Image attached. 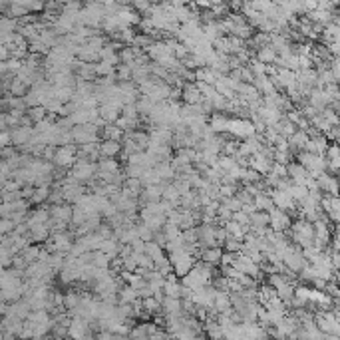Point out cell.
Instances as JSON below:
<instances>
[{
  "instance_id": "cell-39",
  "label": "cell",
  "mask_w": 340,
  "mask_h": 340,
  "mask_svg": "<svg viewBox=\"0 0 340 340\" xmlns=\"http://www.w3.org/2000/svg\"><path fill=\"white\" fill-rule=\"evenodd\" d=\"M131 76H133L131 66H127V64H119V66L115 68V78H117V82H133V80H131Z\"/></svg>"
},
{
  "instance_id": "cell-10",
  "label": "cell",
  "mask_w": 340,
  "mask_h": 340,
  "mask_svg": "<svg viewBox=\"0 0 340 340\" xmlns=\"http://www.w3.org/2000/svg\"><path fill=\"white\" fill-rule=\"evenodd\" d=\"M163 189H165V185H149V187H145L143 193H141V197H139L141 207H143V205H149V203H159V201H163Z\"/></svg>"
},
{
  "instance_id": "cell-4",
  "label": "cell",
  "mask_w": 340,
  "mask_h": 340,
  "mask_svg": "<svg viewBox=\"0 0 340 340\" xmlns=\"http://www.w3.org/2000/svg\"><path fill=\"white\" fill-rule=\"evenodd\" d=\"M68 173H70L78 183L90 185L92 181L98 179V163H92V161H88V159H78L76 165L68 171Z\"/></svg>"
},
{
  "instance_id": "cell-28",
  "label": "cell",
  "mask_w": 340,
  "mask_h": 340,
  "mask_svg": "<svg viewBox=\"0 0 340 340\" xmlns=\"http://www.w3.org/2000/svg\"><path fill=\"white\" fill-rule=\"evenodd\" d=\"M253 205H255V209H257V211H265V213H271V211L275 209L273 197H271V195H267V193L257 195V197H255V201H253Z\"/></svg>"
},
{
  "instance_id": "cell-40",
  "label": "cell",
  "mask_w": 340,
  "mask_h": 340,
  "mask_svg": "<svg viewBox=\"0 0 340 340\" xmlns=\"http://www.w3.org/2000/svg\"><path fill=\"white\" fill-rule=\"evenodd\" d=\"M155 271H157V273H161L165 279H167L169 275H173V265H171V261H169V257H167V255L155 263Z\"/></svg>"
},
{
  "instance_id": "cell-22",
  "label": "cell",
  "mask_w": 340,
  "mask_h": 340,
  "mask_svg": "<svg viewBox=\"0 0 340 340\" xmlns=\"http://www.w3.org/2000/svg\"><path fill=\"white\" fill-rule=\"evenodd\" d=\"M271 165H273V161L269 157H265L263 153H257V155L249 157V167L259 171V173H267V171L271 169Z\"/></svg>"
},
{
  "instance_id": "cell-3",
  "label": "cell",
  "mask_w": 340,
  "mask_h": 340,
  "mask_svg": "<svg viewBox=\"0 0 340 340\" xmlns=\"http://www.w3.org/2000/svg\"><path fill=\"white\" fill-rule=\"evenodd\" d=\"M72 137H74V143H76L78 147L88 145V143H98L100 137H102V129H100L96 123L76 125V127L72 129Z\"/></svg>"
},
{
  "instance_id": "cell-47",
  "label": "cell",
  "mask_w": 340,
  "mask_h": 340,
  "mask_svg": "<svg viewBox=\"0 0 340 340\" xmlns=\"http://www.w3.org/2000/svg\"><path fill=\"white\" fill-rule=\"evenodd\" d=\"M237 199H239L243 205H251V203L255 201V197H253V195H251V193H249L245 187H241V189L237 191Z\"/></svg>"
},
{
  "instance_id": "cell-34",
  "label": "cell",
  "mask_w": 340,
  "mask_h": 340,
  "mask_svg": "<svg viewBox=\"0 0 340 340\" xmlns=\"http://www.w3.org/2000/svg\"><path fill=\"white\" fill-rule=\"evenodd\" d=\"M115 68L112 62H106V60H100L96 64V70H98V78H113L115 76Z\"/></svg>"
},
{
  "instance_id": "cell-17",
  "label": "cell",
  "mask_w": 340,
  "mask_h": 340,
  "mask_svg": "<svg viewBox=\"0 0 340 340\" xmlns=\"http://www.w3.org/2000/svg\"><path fill=\"white\" fill-rule=\"evenodd\" d=\"M100 151H102V157H108V159H115L123 147H121V141H112V139H104L100 143Z\"/></svg>"
},
{
  "instance_id": "cell-52",
  "label": "cell",
  "mask_w": 340,
  "mask_h": 340,
  "mask_svg": "<svg viewBox=\"0 0 340 340\" xmlns=\"http://www.w3.org/2000/svg\"><path fill=\"white\" fill-rule=\"evenodd\" d=\"M153 241L159 245V247H167V237H165V233L163 231H159V233H155V237H153Z\"/></svg>"
},
{
  "instance_id": "cell-43",
  "label": "cell",
  "mask_w": 340,
  "mask_h": 340,
  "mask_svg": "<svg viewBox=\"0 0 340 340\" xmlns=\"http://www.w3.org/2000/svg\"><path fill=\"white\" fill-rule=\"evenodd\" d=\"M137 233H139V239H141V241H145V243L153 241V237H155V233H153V231H151L147 225H143L141 221L137 223Z\"/></svg>"
},
{
  "instance_id": "cell-11",
  "label": "cell",
  "mask_w": 340,
  "mask_h": 340,
  "mask_svg": "<svg viewBox=\"0 0 340 340\" xmlns=\"http://www.w3.org/2000/svg\"><path fill=\"white\" fill-rule=\"evenodd\" d=\"M149 143L157 145H171L173 143V129L171 127H153L149 129Z\"/></svg>"
},
{
  "instance_id": "cell-25",
  "label": "cell",
  "mask_w": 340,
  "mask_h": 340,
  "mask_svg": "<svg viewBox=\"0 0 340 340\" xmlns=\"http://www.w3.org/2000/svg\"><path fill=\"white\" fill-rule=\"evenodd\" d=\"M98 173H106V175H117L121 173V165L117 159H108V157H102L98 161Z\"/></svg>"
},
{
  "instance_id": "cell-48",
  "label": "cell",
  "mask_w": 340,
  "mask_h": 340,
  "mask_svg": "<svg viewBox=\"0 0 340 340\" xmlns=\"http://www.w3.org/2000/svg\"><path fill=\"white\" fill-rule=\"evenodd\" d=\"M121 117H131V119H135V117H141V115L137 112V106H135V104H127V106H123V110H121Z\"/></svg>"
},
{
  "instance_id": "cell-31",
  "label": "cell",
  "mask_w": 340,
  "mask_h": 340,
  "mask_svg": "<svg viewBox=\"0 0 340 340\" xmlns=\"http://www.w3.org/2000/svg\"><path fill=\"white\" fill-rule=\"evenodd\" d=\"M153 42H155V38H153V36L143 34V32H137V36H135V40H133V44H131V46H135V48H139V50H143V52L147 54V50L153 46Z\"/></svg>"
},
{
  "instance_id": "cell-27",
  "label": "cell",
  "mask_w": 340,
  "mask_h": 340,
  "mask_svg": "<svg viewBox=\"0 0 340 340\" xmlns=\"http://www.w3.org/2000/svg\"><path fill=\"white\" fill-rule=\"evenodd\" d=\"M217 80H219V76H217L211 68H199V70H195V82H203V84L215 86Z\"/></svg>"
},
{
  "instance_id": "cell-21",
  "label": "cell",
  "mask_w": 340,
  "mask_h": 340,
  "mask_svg": "<svg viewBox=\"0 0 340 340\" xmlns=\"http://www.w3.org/2000/svg\"><path fill=\"white\" fill-rule=\"evenodd\" d=\"M223 253H225V251H223L221 247L205 249V251H203V255H201V261H203V263H207V265H211V267H217V265H221Z\"/></svg>"
},
{
  "instance_id": "cell-18",
  "label": "cell",
  "mask_w": 340,
  "mask_h": 340,
  "mask_svg": "<svg viewBox=\"0 0 340 340\" xmlns=\"http://www.w3.org/2000/svg\"><path fill=\"white\" fill-rule=\"evenodd\" d=\"M209 127L217 133V135H221V133H227V127H229V117H227L225 113L221 112H215L211 117H209Z\"/></svg>"
},
{
  "instance_id": "cell-44",
  "label": "cell",
  "mask_w": 340,
  "mask_h": 340,
  "mask_svg": "<svg viewBox=\"0 0 340 340\" xmlns=\"http://www.w3.org/2000/svg\"><path fill=\"white\" fill-rule=\"evenodd\" d=\"M241 249H243V241L233 239V237L227 239L225 247H223V251H227V253H241Z\"/></svg>"
},
{
  "instance_id": "cell-30",
  "label": "cell",
  "mask_w": 340,
  "mask_h": 340,
  "mask_svg": "<svg viewBox=\"0 0 340 340\" xmlns=\"http://www.w3.org/2000/svg\"><path fill=\"white\" fill-rule=\"evenodd\" d=\"M225 231L229 233V237H233V239H239V241H245V237H247V229L243 225H239L235 219L233 221H229V223H225Z\"/></svg>"
},
{
  "instance_id": "cell-24",
  "label": "cell",
  "mask_w": 340,
  "mask_h": 340,
  "mask_svg": "<svg viewBox=\"0 0 340 340\" xmlns=\"http://www.w3.org/2000/svg\"><path fill=\"white\" fill-rule=\"evenodd\" d=\"M125 137V131L117 125V123H108L104 129H102V141L104 139H112V141H123Z\"/></svg>"
},
{
  "instance_id": "cell-13",
  "label": "cell",
  "mask_w": 340,
  "mask_h": 340,
  "mask_svg": "<svg viewBox=\"0 0 340 340\" xmlns=\"http://www.w3.org/2000/svg\"><path fill=\"white\" fill-rule=\"evenodd\" d=\"M163 294L169 296V298H181V296H183V284H181V279H179L175 273L165 279Z\"/></svg>"
},
{
  "instance_id": "cell-20",
  "label": "cell",
  "mask_w": 340,
  "mask_h": 340,
  "mask_svg": "<svg viewBox=\"0 0 340 340\" xmlns=\"http://www.w3.org/2000/svg\"><path fill=\"white\" fill-rule=\"evenodd\" d=\"M100 117L106 123H117V119L121 117V108H117L113 104H102L100 106Z\"/></svg>"
},
{
  "instance_id": "cell-54",
  "label": "cell",
  "mask_w": 340,
  "mask_h": 340,
  "mask_svg": "<svg viewBox=\"0 0 340 340\" xmlns=\"http://www.w3.org/2000/svg\"><path fill=\"white\" fill-rule=\"evenodd\" d=\"M2 340H18V336H14V334H10V332L2 330Z\"/></svg>"
},
{
  "instance_id": "cell-29",
  "label": "cell",
  "mask_w": 340,
  "mask_h": 340,
  "mask_svg": "<svg viewBox=\"0 0 340 340\" xmlns=\"http://www.w3.org/2000/svg\"><path fill=\"white\" fill-rule=\"evenodd\" d=\"M286 225H288V217L284 215L281 209H273V211H271V229L279 233V231H283Z\"/></svg>"
},
{
  "instance_id": "cell-36",
  "label": "cell",
  "mask_w": 340,
  "mask_h": 340,
  "mask_svg": "<svg viewBox=\"0 0 340 340\" xmlns=\"http://www.w3.org/2000/svg\"><path fill=\"white\" fill-rule=\"evenodd\" d=\"M40 251H42V247H38V245H28L20 255L24 257V261L28 263V265H32V263H38V259H40Z\"/></svg>"
},
{
  "instance_id": "cell-5",
  "label": "cell",
  "mask_w": 340,
  "mask_h": 340,
  "mask_svg": "<svg viewBox=\"0 0 340 340\" xmlns=\"http://www.w3.org/2000/svg\"><path fill=\"white\" fill-rule=\"evenodd\" d=\"M227 135L233 137V139H249L253 135H257V129H255V123L251 119H229V127H227Z\"/></svg>"
},
{
  "instance_id": "cell-16",
  "label": "cell",
  "mask_w": 340,
  "mask_h": 340,
  "mask_svg": "<svg viewBox=\"0 0 340 340\" xmlns=\"http://www.w3.org/2000/svg\"><path fill=\"white\" fill-rule=\"evenodd\" d=\"M161 306H163V316H183V314H185V310H183V300H181V298H169V296H165L163 302H161Z\"/></svg>"
},
{
  "instance_id": "cell-45",
  "label": "cell",
  "mask_w": 340,
  "mask_h": 340,
  "mask_svg": "<svg viewBox=\"0 0 340 340\" xmlns=\"http://www.w3.org/2000/svg\"><path fill=\"white\" fill-rule=\"evenodd\" d=\"M221 203L225 205L227 209H231L233 213H239V211H243V203L237 199V195H235V197H229V199H223Z\"/></svg>"
},
{
  "instance_id": "cell-35",
  "label": "cell",
  "mask_w": 340,
  "mask_h": 340,
  "mask_svg": "<svg viewBox=\"0 0 340 340\" xmlns=\"http://www.w3.org/2000/svg\"><path fill=\"white\" fill-rule=\"evenodd\" d=\"M145 255H149V259H151L153 263H157L159 259H163V257H165V255H163V247H159L155 241L145 243Z\"/></svg>"
},
{
  "instance_id": "cell-33",
  "label": "cell",
  "mask_w": 340,
  "mask_h": 340,
  "mask_svg": "<svg viewBox=\"0 0 340 340\" xmlns=\"http://www.w3.org/2000/svg\"><path fill=\"white\" fill-rule=\"evenodd\" d=\"M50 193H52V187H36L34 191V197H32V205H44L46 201H50Z\"/></svg>"
},
{
  "instance_id": "cell-53",
  "label": "cell",
  "mask_w": 340,
  "mask_h": 340,
  "mask_svg": "<svg viewBox=\"0 0 340 340\" xmlns=\"http://www.w3.org/2000/svg\"><path fill=\"white\" fill-rule=\"evenodd\" d=\"M131 249H133V253H145V241H135L133 245H131Z\"/></svg>"
},
{
  "instance_id": "cell-7",
  "label": "cell",
  "mask_w": 340,
  "mask_h": 340,
  "mask_svg": "<svg viewBox=\"0 0 340 340\" xmlns=\"http://www.w3.org/2000/svg\"><path fill=\"white\" fill-rule=\"evenodd\" d=\"M92 334V322L86 318H72L68 326V338L70 340H86Z\"/></svg>"
},
{
  "instance_id": "cell-46",
  "label": "cell",
  "mask_w": 340,
  "mask_h": 340,
  "mask_svg": "<svg viewBox=\"0 0 340 340\" xmlns=\"http://www.w3.org/2000/svg\"><path fill=\"white\" fill-rule=\"evenodd\" d=\"M233 219H235L239 225L245 227L247 231L251 229V215H249V213H245V211H239V213H235V215H233Z\"/></svg>"
},
{
  "instance_id": "cell-50",
  "label": "cell",
  "mask_w": 340,
  "mask_h": 340,
  "mask_svg": "<svg viewBox=\"0 0 340 340\" xmlns=\"http://www.w3.org/2000/svg\"><path fill=\"white\" fill-rule=\"evenodd\" d=\"M14 231H16V225H14L12 219H2V221H0V233H2V235H10V233H14Z\"/></svg>"
},
{
  "instance_id": "cell-14",
  "label": "cell",
  "mask_w": 340,
  "mask_h": 340,
  "mask_svg": "<svg viewBox=\"0 0 340 340\" xmlns=\"http://www.w3.org/2000/svg\"><path fill=\"white\" fill-rule=\"evenodd\" d=\"M169 56H173V54H171V50L167 48L165 40H155L153 46L147 50V58H149L151 62H161V60H165V58Z\"/></svg>"
},
{
  "instance_id": "cell-49",
  "label": "cell",
  "mask_w": 340,
  "mask_h": 340,
  "mask_svg": "<svg viewBox=\"0 0 340 340\" xmlns=\"http://www.w3.org/2000/svg\"><path fill=\"white\" fill-rule=\"evenodd\" d=\"M275 290H277L279 298H288V296L292 294V288H290V284H286L284 281H283V283L277 284V286H275Z\"/></svg>"
},
{
  "instance_id": "cell-32",
  "label": "cell",
  "mask_w": 340,
  "mask_h": 340,
  "mask_svg": "<svg viewBox=\"0 0 340 340\" xmlns=\"http://www.w3.org/2000/svg\"><path fill=\"white\" fill-rule=\"evenodd\" d=\"M271 197H273V203H275V207H279L281 211L286 209V207H290V193H286V191H271Z\"/></svg>"
},
{
  "instance_id": "cell-6",
  "label": "cell",
  "mask_w": 340,
  "mask_h": 340,
  "mask_svg": "<svg viewBox=\"0 0 340 340\" xmlns=\"http://www.w3.org/2000/svg\"><path fill=\"white\" fill-rule=\"evenodd\" d=\"M78 161V145L76 143H70V145H62L58 147L56 151V157H54V165L58 169H72Z\"/></svg>"
},
{
  "instance_id": "cell-37",
  "label": "cell",
  "mask_w": 340,
  "mask_h": 340,
  "mask_svg": "<svg viewBox=\"0 0 340 340\" xmlns=\"http://www.w3.org/2000/svg\"><path fill=\"white\" fill-rule=\"evenodd\" d=\"M92 265L98 267V269H110V267H112V259H110L106 253L96 251V253H94V259H92Z\"/></svg>"
},
{
  "instance_id": "cell-12",
  "label": "cell",
  "mask_w": 340,
  "mask_h": 340,
  "mask_svg": "<svg viewBox=\"0 0 340 340\" xmlns=\"http://www.w3.org/2000/svg\"><path fill=\"white\" fill-rule=\"evenodd\" d=\"M181 100H183V104H187V106H195V104H199V102L203 100V96H201V92H199V88H197V82L183 86V90H181Z\"/></svg>"
},
{
  "instance_id": "cell-8",
  "label": "cell",
  "mask_w": 340,
  "mask_h": 340,
  "mask_svg": "<svg viewBox=\"0 0 340 340\" xmlns=\"http://www.w3.org/2000/svg\"><path fill=\"white\" fill-rule=\"evenodd\" d=\"M215 225H207V223H201L197 225V235H199V247L201 249H211V247H217V239H215Z\"/></svg>"
},
{
  "instance_id": "cell-51",
  "label": "cell",
  "mask_w": 340,
  "mask_h": 340,
  "mask_svg": "<svg viewBox=\"0 0 340 340\" xmlns=\"http://www.w3.org/2000/svg\"><path fill=\"white\" fill-rule=\"evenodd\" d=\"M0 145H2V149L12 147V133L10 131H2L0 133Z\"/></svg>"
},
{
  "instance_id": "cell-55",
  "label": "cell",
  "mask_w": 340,
  "mask_h": 340,
  "mask_svg": "<svg viewBox=\"0 0 340 340\" xmlns=\"http://www.w3.org/2000/svg\"><path fill=\"white\" fill-rule=\"evenodd\" d=\"M32 340H40V338H32Z\"/></svg>"
},
{
  "instance_id": "cell-23",
  "label": "cell",
  "mask_w": 340,
  "mask_h": 340,
  "mask_svg": "<svg viewBox=\"0 0 340 340\" xmlns=\"http://www.w3.org/2000/svg\"><path fill=\"white\" fill-rule=\"evenodd\" d=\"M18 30H20V20L10 18V16L0 18V36H10V34H16Z\"/></svg>"
},
{
  "instance_id": "cell-41",
  "label": "cell",
  "mask_w": 340,
  "mask_h": 340,
  "mask_svg": "<svg viewBox=\"0 0 340 340\" xmlns=\"http://www.w3.org/2000/svg\"><path fill=\"white\" fill-rule=\"evenodd\" d=\"M26 113H28V117H30V119L34 121V125H36V123H40V121H44V119L48 117V110H46L44 106H38V108H30V110H28Z\"/></svg>"
},
{
  "instance_id": "cell-42",
  "label": "cell",
  "mask_w": 340,
  "mask_h": 340,
  "mask_svg": "<svg viewBox=\"0 0 340 340\" xmlns=\"http://www.w3.org/2000/svg\"><path fill=\"white\" fill-rule=\"evenodd\" d=\"M249 68H251V72H253V76L255 78H261V76H267V72H269V68H267V64H263V62H259V60H251V64H249Z\"/></svg>"
},
{
  "instance_id": "cell-19",
  "label": "cell",
  "mask_w": 340,
  "mask_h": 340,
  "mask_svg": "<svg viewBox=\"0 0 340 340\" xmlns=\"http://www.w3.org/2000/svg\"><path fill=\"white\" fill-rule=\"evenodd\" d=\"M121 247H123V243L119 241V239H115V237H112V239H106L104 241V245H102V253H106L110 259H119V255H121Z\"/></svg>"
},
{
  "instance_id": "cell-38",
  "label": "cell",
  "mask_w": 340,
  "mask_h": 340,
  "mask_svg": "<svg viewBox=\"0 0 340 340\" xmlns=\"http://www.w3.org/2000/svg\"><path fill=\"white\" fill-rule=\"evenodd\" d=\"M257 60L263 62V64H271L277 60V54H275V48L273 46H265L261 50H257Z\"/></svg>"
},
{
  "instance_id": "cell-9",
  "label": "cell",
  "mask_w": 340,
  "mask_h": 340,
  "mask_svg": "<svg viewBox=\"0 0 340 340\" xmlns=\"http://www.w3.org/2000/svg\"><path fill=\"white\" fill-rule=\"evenodd\" d=\"M10 133H12V145L16 147V149H20V147H24L34 135H36V131H34V127H24V125H18V127H14V129H10Z\"/></svg>"
},
{
  "instance_id": "cell-15",
  "label": "cell",
  "mask_w": 340,
  "mask_h": 340,
  "mask_svg": "<svg viewBox=\"0 0 340 340\" xmlns=\"http://www.w3.org/2000/svg\"><path fill=\"white\" fill-rule=\"evenodd\" d=\"M50 237H52V229H50V225L30 227L28 239H30L32 245H36V243H46V241H50Z\"/></svg>"
},
{
  "instance_id": "cell-2",
  "label": "cell",
  "mask_w": 340,
  "mask_h": 340,
  "mask_svg": "<svg viewBox=\"0 0 340 340\" xmlns=\"http://www.w3.org/2000/svg\"><path fill=\"white\" fill-rule=\"evenodd\" d=\"M167 257H169L171 265H173V273H175L179 279L187 277V275L191 273V269L195 267V263H197L195 257H193V253L187 251L185 247H183V249H177V251H171Z\"/></svg>"
},
{
  "instance_id": "cell-26",
  "label": "cell",
  "mask_w": 340,
  "mask_h": 340,
  "mask_svg": "<svg viewBox=\"0 0 340 340\" xmlns=\"http://www.w3.org/2000/svg\"><path fill=\"white\" fill-rule=\"evenodd\" d=\"M117 298H119V304H137V302L141 300L139 294H137L129 284H123V286H121Z\"/></svg>"
},
{
  "instance_id": "cell-1",
  "label": "cell",
  "mask_w": 340,
  "mask_h": 340,
  "mask_svg": "<svg viewBox=\"0 0 340 340\" xmlns=\"http://www.w3.org/2000/svg\"><path fill=\"white\" fill-rule=\"evenodd\" d=\"M108 12H106V4H100V2H88L84 4L82 12H80V22L78 26H86V28H102L104 20H106Z\"/></svg>"
}]
</instances>
